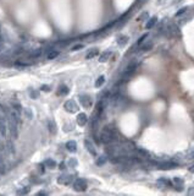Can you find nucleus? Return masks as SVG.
Masks as SVG:
<instances>
[{
  "label": "nucleus",
  "instance_id": "7c9ffc66",
  "mask_svg": "<svg viewBox=\"0 0 194 196\" xmlns=\"http://www.w3.org/2000/svg\"><path fill=\"white\" fill-rule=\"evenodd\" d=\"M145 18H148V12H143L142 15H141V17L138 18L139 21H142V20H145Z\"/></svg>",
  "mask_w": 194,
  "mask_h": 196
},
{
  "label": "nucleus",
  "instance_id": "e433bc0d",
  "mask_svg": "<svg viewBox=\"0 0 194 196\" xmlns=\"http://www.w3.org/2000/svg\"><path fill=\"white\" fill-rule=\"evenodd\" d=\"M179 1H181V0H175V3H179Z\"/></svg>",
  "mask_w": 194,
  "mask_h": 196
},
{
  "label": "nucleus",
  "instance_id": "72a5a7b5",
  "mask_svg": "<svg viewBox=\"0 0 194 196\" xmlns=\"http://www.w3.org/2000/svg\"><path fill=\"white\" fill-rule=\"evenodd\" d=\"M188 195H194V187H190V189H189Z\"/></svg>",
  "mask_w": 194,
  "mask_h": 196
},
{
  "label": "nucleus",
  "instance_id": "a878e982",
  "mask_svg": "<svg viewBox=\"0 0 194 196\" xmlns=\"http://www.w3.org/2000/svg\"><path fill=\"white\" fill-rule=\"evenodd\" d=\"M187 11H188V8H182V9H179V10L176 12V17H178V16L183 15V13H186Z\"/></svg>",
  "mask_w": 194,
  "mask_h": 196
},
{
  "label": "nucleus",
  "instance_id": "f8f14e48",
  "mask_svg": "<svg viewBox=\"0 0 194 196\" xmlns=\"http://www.w3.org/2000/svg\"><path fill=\"white\" fill-rule=\"evenodd\" d=\"M156 22H157V18H156V17H151V18H149V21L147 22V25H145V28H147V30L153 28V27L156 25Z\"/></svg>",
  "mask_w": 194,
  "mask_h": 196
},
{
  "label": "nucleus",
  "instance_id": "a211bd4d",
  "mask_svg": "<svg viewBox=\"0 0 194 196\" xmlns=\"http://www.w3.org/2000/svg\"><path fill=\"white\" fill-rule=\"evenodd\" d=\"M104 82H105V76H99L95 81V87H98V88L101 87L104 85Z\"/></svg>",
  "mask_w": 194,
  "mask_h": 196
},
{
  "label": "nucleus",
  "instance_id": "b1692460",
  "mask_svg": "<svg viewBox=\"0 0 194 196\" xmlns=\"http://www.w3.org/2000/svg\"><path fill=\"white\" fill-rule=\"evenodd\" d=\"M40 54H41V49H34V50L31 53V57L32 58H38Z\"/></svg>",
  "mask_w": 194,
  "mask_h": 196
},
{
  "label": "nucleus",
  "instance_id": "4468645a",
  "mask_svg": "<svg viewBox=\"0 0 194 196\" xmlns=\"http://www.w3.org/2000/svg\"><path fill=\"white\" fill-rule=\"evenodd\" d=\"M127 42H128V37L127 36H120L119 38H117V44H119L120 47L126 45Z\"/></svg>",
  "mask_w": 194,
  "mask_h": 196
},
{
  "label": "nucleus",
  "instance_id": "f704fd0d",
  "mask_svg": "<svg viewBox=\"0 0 194 196\" xmlns=\"http://www.w3.org/2000/svg\"><path fill=\"white\" fill-rule=\"evenodd\" d=\"M60 169H65V163H64V162L60 164Z\"/></svg>",
  "mask_w": 194,
  "mask_h": 196
},
{
  "label": "nucleus",
  "instance_id": "9b49d317",
  "mask_svg": "<svg viewBox=\"0 0 194 196\" xmlns=\"http://www.w3.org/2000/svg\"><path fill=\"white\" fill-rule=\"evenodd\" d=\"M48 129H49V131L51 132V134H56V124H55L54 120H48Z\"/></svg>",
  "mask_w": 194,
  "mask_h": 196
},
{
  "label": "nucleus",
  "instance_id": "c85d7f7f",
  "mask_svg": "<svg viewBox=\"0 0 194 196\" xmlns=\"http://www.w3.org/2000/svg\"><path fill=\"white\" fill-rule=\"evenodd\" d=\"M68 165H70V167H76V165H77V160H76L75 158H71L70 160H68Z\"/></svg>",
  "mask_w": 194,
  "mask_h": 196
},
{
  "label": "nucleus",
  "instance_id": "f03ea898",
  "mask_svg": "<svg viewBox=\"0 0 194 196\" xmlns=\"http://www.w3.org/2000/svg\"><path fill=\"white\" fill-rule=\"evenodd\" d=\"M165 34H167V37L179 36V34H181V32H179V27L176 23H170L167 26V28H165Z\"/></svg>",
  "mask_w": 194,
  "mask_h": 196
},
{
  "label": "nucleus",
  "instance_id": "423d86ee",
  "mask_svg": "<svg viewBox=\"0 0 194 196\" xmlns=\"http://www.w3.org/2000/svg\"><path fill=\"white\" fill-rule=\"evenodd\" d=\"M72 181V175H68V174H65V175H61L58 179V183L61 185H68Z\"/></svg>",
  "mask_w": 194,
  "mask_h": 196
},
{
  "label": "nucleus",
  "instance_id": "412c9836",
  "mask_svg": "<svg viewBox=\"0 0 194 196\" xmlns=\"http://www.w3.org/2000/svg\"><path fill=\"white\" fill-rule=\"evenodd\" d=\"M98 53H99V52H98V49H96V48H95V49H92V50L87 54L86 58H87V59H93L95 55H98Z\"/></svg>",
  "mask_w": 194,
  "mask_h": 196
},
{
  "label": "nucleus",
  "instance_id": "473e14b6",
  "mask_svg": "<svg viewBox=\"0 0 194 196\" xmlns=\"http://www.w3.org/2000/svg\"><path fill=\"white\" fill-rule=\"evenodd\" d=\"M41 91H46V92H49L50 87H49V86H41Z\"/></svg>",
  "mask_w": 194,
  "mask_h": 196
},
{
  "label": "nucleus",
  "instance_id": "c756f323",
  "mask_svg": "<svg viewBox=\"0 0 194 196\" xmlns=\"http://www.w3.org/2000/svg\"><path fill=\"white\" fill-rule=\"evenodd\" d=\"M38 96H39V93H38V92H36V91H31V97L33 98V99H36V98H38Z\"/></svg>",
  "mask_w": 194,
  "mask_h": 196
},
{
  "label": "nucleus",
  "instance_id": "aec40b11",
  "mask_svg": "<svg viewBox=\"0 0 194 196\" xmlns=\"http://www.w3.org/2000/svg\"><path fill=\"white\" fill-rule=\"evenodd\" d=\"M44 164H45L46 168H50V169H53V168L56 167V162H55V160H53V159H46Z\"/></svg>",
  "mask_w": 194,
  "mask_h": 196
},
{
  "label": "nucleus",
  "instance_id": "7ed1b4c3",
  "mask_svg": "<svg viewBox=\"0 0 194 196\" xmlns=\"http://www.w3.org/2000/svg\"><path fill=\"white\" fill-rule=\"evenodd\" d=\"M73 189L76 191H86V189H87V183H86V180H83L81 178L78 179H76L73 181Z\"/></svg>",
  "mask_w": 194,
  "mask_h": 196
},
{
  "label": "nucleus",
  "instance_id": "5701e85b",
  "mask_svg": "<svg viewBox=\"0 0 194 196\" xmlns=\"http://www.w3.org/2000/svg\"><path fill=\"white\" fill-rule=\"evenodd\" d=\"M105 162H106V157L101 156V157H99L98 159H96V165H103V164H105Z\"/></svg>",
  "mask_w": 194,
  "mask_h": 196
},
{
  "label": "nucleus",
  "instance_id": "6e6552de",
  "mask_svg": "<svg viewBox=\"0 0 194 196\" xmlns=\"http://www.w3.org/2000/svg\"><path fill=\"white\" fill-rule=\"evenodd\" d=\"M87 120H88V118L84 113H79L77 115V124L79 125V126H84V125L87 124Z\"/></svg>",
  "mask_w": 194,
  "mask_h": 196
},
{
  "label": "nucleus",
  "instance_id": "2eb2a0df",
  "mask_svg": "<svg viewBox=\"0 0 194 196\" xmlns=\"http://www.w3.org/2000/svg\"><path fill=\"white\" fill-rule=\"evenodd\" d=\"M157 184L160 185L161 187H166V186L171 185V183H170V181H169L167 179H166V178H160V179L157 180Z\"/></svg>",
  "mask_w": 194,
  "mask_h": 196
},
{
  "label": "nucleus",
  "instance_id": "f3484780",
  "mask_svg": "<svg viewBox=\"0 0 194 196\" xmlns=\"http://www.w3.org/2000/svg\"><path fill=\"white\" fill-rule=\"evenodd\" d=\"M151 48H153V42H148V43H145V44L141 45V50H143V52H148V50H150Z\"/></svg>",
  "mask_w": 194,
  "mask_h": 196
},
{
  "label": "nucleus",
  "instance_id": "4be33fe9",
  "mask_svg": "<svg viewBox=\"0 0 194 196\" xmlns=\"http://www.w3.org/2000/svg\"><path fill=\"white\" fill-rule=\"evenodd\" d=\"M58 55H59V52L58 50H50L49 53H48V55H46V58L48 59H55V58H56L58 57Z\"/></svg>",
  "mask_w": 194,
  "mask_h": 196
},
{
  "label": "nucleus",
  "instance_id": "2f4dec72",
  "mask_svg": "<svg viewBox=\"0 0 194 196\" xmlns=\"http://www.w3.org/2000/svg\"><path fill=\"white\" fill-rule=\"evenodd\" d=\"M82 48H83L82 44H77V45H75V47L72 48V50H77V49H82Z\"/></svg>",
  "mask_w": 194,
  "mask_h": 196
},
{
  "label": "nucleus",
  "instance_id": "f257e3e1",
  "mask_svg": "<svg viewBox=\"0 0 194 196\" xmlns=\"http://www.w3.org/2000/svg\"><path fill=\"white\" fill-rule=\"evenodd\" d=\"M117 140V132L114 126H105L103 129L101 134H100V141L105 145H109L111 142H115Z\"/></svg>",
  "mask_w": 194,
  "mask_h": 196
},
{
  "label": "nucleus",
  "instance_id": "0eeeda50",
  "mask_svg": "<svg viewBox=\"0 0 194 196\" xmlns=\"http://www.w3.org/2000/svg\"><path fill=\"white\" fill-rule=\"evenodd\" d=\"M84 146L87 147V150H88V152L91 153L92 156H96V151H95V147H94V145L89 141V140H86L84 141Z\"/></svg>",
  "mask_w": 194,
  "mask_h": 196
},
{
  "label": "nucleus",
  "instance_id": "bb28decb",
  "mask_svg": "<svg viewBox=\"0 0 194 196\" xmlns=\"http://www.w3.org/2000/svg\"><path fill=\"white\" fill-rule=\"evenodd\" d=\"M25 115L28 118V119H32L33 118V114H32V110L30 109V108H26L25 109Z\"/></svg>",
  "mask_w": 194,
  "mask_h": 196
},
{
  "label": "nucleus",
  "instance_id": "20e7f679",
  "mask_svg": "<svg viewBox=\"0 0 194 196\" xmlns=\"http://www.w3.org/2000/svg\"><path fill=\"white\" fill-rule=\"evenodd\" d=\"M64 108L66 109V111H68V113H76V111H78V109H79L77 103L72 99H68L67 102H65Z\"/></svg>",
  "mask_w": 194,
  "mask_h": 196
},
{
  "label": "nucleus",
  "instance_id": "393cba45",
  "mask_svg": "<svg viewBox=\"0 0 194 196\" xmlns=\"http://www.w3.org/2000/svg\"><path fill=\"white\" fill-rule=\"evenodd\" d=\"M148 38V33H145V34H143V36L138 39V42H137V45H142L143 43H144V40Z\"/></svg>",
  "mask_w": 194,
  "mask_h": 196
},
{
  "label": "nucleus",
  "instance_id": "6ab92c4d",
  "mask_svg": "<svg viewBox=\"0 0 194 196\" xmlns=\"http://www.w3.org/2000/svg\"><path fill=\"white\" fill-rule=\"evenodd\" d=\"M110 55H111V53H110V52H105L104 54L100 55L99 61H100V62H105V61H108V59L110 58Z\"/></svg>",
  "mask_w": 194,
  "mask_h": 196
},
{
  "label": "nucleus",
  "instance_id": "cd10ccee",
  "mask_svg": "<svg viewBox=\"0 0 194 196\" xmlns=\"http://www.w3.org/2000/svg\"><path fill=\"white\" fill-rule=\"evenodd\" d=\"M12 106H13V109H15V110H17V111H21V109H22V107H21V104H20L18 102L13 103Z\"/></svg>",
  "mask_w": 194,
  "mask_h": 196
},
{
  "label": "nucleus",
  "instance_id": "c9c22d12",
  "mask_svg": "<svg viewBox=\"0 0 194 196\" xmlns=\"http://www.w3.org/2000/svg\"><path fill=\"white\" fill-rule=\"evenodd\" d=\"M189 172H190V173H194V165H192V167L189 168Z\"/></svg>",
  "mask_w": 194,
  "mask_h": 196
},
{
  "label": "nucleus",
  "instance_id": "dca6fc26",
  "mask_svg": "<svg viewBox=\"0 0 194 196\" xmlns=\"http://www.w3.org/2000/svg\"><path fill=\"white\" fill-rule=\"evenodd\" d=\"M70 91H68V87L67 86H60L59 87V91H58V94H60V96H64V94H67Z\"/></svg>",
  "mask_w": 194,
  "mask_h": 196
},
{
  "label": "nucleus",
  "instance_id": "1a4fd4ad",
  "mask_svg": "<svg viewBox=\"0 0 194 196\" xmlns=\"http://www.w3.org/2000/svg\"><path fill=\"white\" fill-rule=\"evenodd\" d=\"M174 183H175V189H177L178 191H182V187H183V180L178 177H175L174 178Z\"/></svg>",
  "mask_w": 194,
  "mask_h": 196
},
{
  "label": "nucleus",
  "instance_id": "39448f33",
  "mask_svg": "<svg viewBox=\"0 0 194 196\" xmlns=\"http://www.w3.org/2000/svg\"><path fill=\"white\" fill-rule=\"evenodd\" d=\"M79 102H81V104L84 108H87V109H89L92 107V99H91V97L89 96H87V94H84V96H79Z\"/></svg>",
  "mask_w": 194,
  "mask_h": 196
},
{
  "label": "nucleus",
  "instance_id": "9d476101",
  "mask_svg": "<svg viewBox=\"0 0 194 196\" xmlns=\"http://www.w3.org/2000/svg\"><path fill=\"white\" fill-rule=\"evenodd\" d=\"M6 172H8V164L5 163L4 158L0 156V174L4 175V174H6Z\"/></svg>",
  "mask_w": 194,
  "mask_h": 196
},
{
  "label": "nucleus",
  "instance_id": "ddd939ff",
  "mask_svg": "<svg viewBox=\"0 0 194 196\" xmlns=\"http://www.w3.org/2000/svg\"><path fill=\"white\" fill-rule=\"evenodd\" d=\"M66 148L70 152H76V150H77V143H76L75 141H68L66 143Z\"/></svg>",
  "mask_w": 194,
  "mask_h": 196
}]
</instances>
